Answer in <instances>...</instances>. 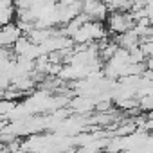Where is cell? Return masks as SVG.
<instances>
[{
    "label": "cell",
    "mask_w": 153,
    "mask_h": 153,
    "mask_svg": "<svg viewBox=\"0 0 153 153\" xmlns=\"http://www.w3.org/2000/svg\"><path fill=\"white\" fill-rule=\"evenodd\" d=\"M24 36L22 29L16 25V24H11V25H6L2 27V33H0V43H2V49H13L15 43Z\"/></svg>",
    "instance_id": "6da1fadb"
},
{
    "label": "cell",
    "mask_w": 153,
    "mask_h": 153,
    "mask_svg": "<svg viewBox=\"0 0 153 153\" xmlns=\"http://www.w3.org/2000/svg\"><path fill=\"white\" fill-rule=\"evenodd\" d=\"M13 15H16V7L9 2H0V24L4 27L13 24Z\"/></svg>",
    "instance_id": "7a4b0ae2"
},
{
    "label": "cell",
    "mask_w": 153,
    "mask_h": 153,
    "mask_svg": "<svg viewBox=\"0 0 153 153\" xmlns=\"http://www.w3.org/2000/svg\"><path fill=\"white\" fill-rule=\"evenodd\" d=\"M139 108L144 110V112H151V114H153V96H146V97H142Z\"/></svg>",
    "instance_id": "3957f363"
},
{
    "label": "cell",
    "mask_w": 153,
    "mask_h": 153,
    "mask_svg": "<svg viewBox=\"0 0 153 153\" xmlns=\"http://www.w3.org/2000/svg\"><path fill=\"white\" fill-rule=\"evenodd\" d=\"M144 126L153 130V114H149V115H148V119H146V124H144Z\"/></svg>",
    "instance_id": "277c9868"
}]
</instances>
